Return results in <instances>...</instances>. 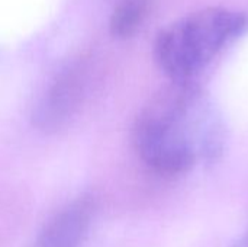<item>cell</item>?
<instances>
[{
  "instance_id": "obj_3",
  "label": "cell",
  "mask_w": 248,
  "mask_h": 247,
  "mask_svg": "<svg viewBox=\"0 0 248 247\" xmlns=\"http://www.w3.org/2000/svg\"><path fill=\"white\" fill-rule=\"evenodd\" d=\"M86 80V68L80 63L61 70L35 106V124L44 131H57L64 127L83 102Z\"/></svg>"
},
{
  "instance_id": "obj_2",
  "label": "cell",
  "mask_w": 248,
  "mask_h": 247,
  "mask_svg": "<svg viewBox=\"0 0 248 247\" xmlns=\"http://www.w3.org/2000/svg\"><path fill=\"white\" fill-rule=\"evenodd\" d=\"M247 26V16L235 10H198L158 33L155 60L173 82H190Z\"/></svg>"
},
{
  "instance_id": "obj_6",
  "label": "cell",
  "mask_w": 248,
  "mask_h": 247,
  "mask_svg": "<svg viewBox=\"0 0 248 247\" xmlns=\"http://www.w3.org/2000/svg\"><path fill=\"white\" fill-rule=\"evenodd\" d=\"M232 247H248V230L234 243Z\"/></svg>"
},
{
  "instance_id": "obj_5",
  "label": "cell",
  "mask_w": 248,
  "mask_h": 247,
  "mask_svg": "<svg viewBox=\"0 0 248 247\" xmlns=\"http://www.w3.org/2000/svg\"><path fill=\"white\" fill-rule=\"evenodd\" d=\"M153 0H118L109 20V31L116 39L132 38L145 22Z\"/></svg>"
},
{
  "instance_id": "obj_1",
  "label": "cell",
  "mask_w": 248,
  "mask_h": 247,
  "mask_svg": "<svg viewBox=\"0 0 248 247\" xmlns=\"http://www.w3.org/2000/svg\"><path fill=\"white\" fill-rule=\"evenodd\" d=\"M192 82H173L142 108L134 124V146L155 173L179 176L219 150L215 116Z\"/></svg>"
},
{
  "instance_id": "obj_4",
  "label": "cell",
  "mask_w": 248,
  "mask_h": 247,
  "mask_svg": "<svg viewBox=\"0 0 248 247\" xmlns=\"http://www.w3.org/2000/svg\"><path fill=\"white\" fill-rule=\"evenodd\" d=\"M93 215V198H77L48 221L35 247H80L89 233Z\"/></svg>"
}]
</instances>
